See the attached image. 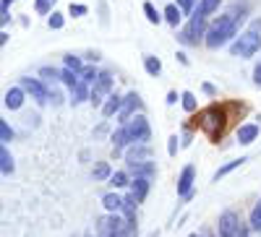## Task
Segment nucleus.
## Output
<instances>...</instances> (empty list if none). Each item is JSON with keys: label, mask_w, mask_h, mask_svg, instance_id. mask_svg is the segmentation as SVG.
<instances>
[{"label": "nucleus", "mask_w": 261, "mask_h": 237, "mask_svg": "<svg viewBox=\"0 0 261 237\" xmlns=\"http://www.w3.org/2000/svg\"><path fill=\"white\" fill-rule=\"evenodd\" d=\"M149 157H151V149H149V143H134L125 152V162L128 164H141V162H149Z\"/></svg>", "instance_id": "nucleus-9"}, {"label": "nucleus", "mask_w": 261, "mask_h": 237, "mask_svg": "<svg viewBox=\"0 0 261 237\" xmlns=\"http://www.w3.org/2000/svg\"><path fill=\"white\" fill-rule=\"evenodd\" d=\"M165 18H167L170 26H178L180 24V8L178 6H167L165 8Z\"/></svg>", "instance_id": "nucleus-24"}, {"label": "nucleus", "mask_w": 261, "mask_h": 237, "mask_svg": "<svg viewBox=\"0 0 261 237\" xmlns=\"http://www.w3.org/2000/svg\"><path fill=\"white\" fill-rule=\"evenodd\" d=\"M50 29H63V13H53L50 16Z\"/></svg>", "instance_id": "nucleus-37"}, {"label": "nucleus", "mask_w": 261, "mask_h": 237, "mask_svg": "<svg viewBox=\"0 0 261 237\" xmlns=\"http://www.w3.org/2000/svg\"><path fill=\"white\" fill-rule=\"evenodd\" d=\"M251 229L253 232H261V201L253 206V211H251Z\"/></svg>", "instance_id": "nucleus-28"}, {"label": "nucleus", "mask_w": 261, "mask_h": 237, "mask_svg": "<svg viewBox=\"0 0 261 237\" xmlns=\"http://www.w3.org/2000/svg\"><path fill=\"white\" fill-rule=\"evenodd\" d=\"M113 89V76L110 73H99L94 89H92V104H102V97Z\"/></svg>", "instance_id": "nucleus-10"}, {"label": "nucleus", "mask_w": 261, "mask_h": 237, "mask_svg": "<svg viewBox=\"0 0 261 237\" xmlns=\"http://www.w3.org/2000/svg\"><path fill=\"white\" fill-rule=\"evenodd\" d=\"M188 237H201V234H188Z\"/></svg>", "instance_id": "nucleus-46"}, {"label": "nucleus", "mask_w": 261, "mask_h": 237, "mask_svg": "<svg viewBox=\"0 0 261 237\" xmlns=\"http://www.w3.org/2000/svg\"><path fill=\"white\" fill-rule=\"evenodd\" d=\"M65 68H71V71H76V73H81V71H84V68H81V60H79V57H73V55L65 57Z\"/></svg>", "instance_id": "nucleus-34"}, {"label": "nucleus", "mask_w": 261, "mask_h": 237, "mask_svg": "<svg viewBox=\"0 0 261 237\" xmlns=\"http://www.w3.org/2000/svg\"><path fill=\"white\" fill-rule=\"evenodd\" d=\"M134 107H139V94L136 92H130L125 99H123V107H120V123H128L130 120V112H134Z\"/></svg>", "instance_id": "nucleus-12"}, {"label": "nucleus", "mask_w": 261, "mask_h": 237, "mask_svg": "<svg viewBox=\"0 0 261 237\" xmlns=\"http://www.w3.org/2000/svg\"><path fill=\"white\" fill-rule=\"evenodd\" d=\"M24 104V89H8L6 92V107L8 110H18Z\"/></svg>", "instance_id": "nucleus-16"}, {"label": "nucleus", "mask_w": 261, "mask_h": 237, "mask_svg": "<svg viewBox=\"0 0 261 237\" xmlns=\"http://www.w3.org/2000/svg\"><path fill=\"white\" fill-rule=\"evenodd\" d=\"M53 3H55V0H37V11L39 13H50Z\"/></svg>", "instance_id": "nucleus-36"}, {"label": "nucleus", "mask_w": 261, "mask_h": 237, "mask_svg": "<svg viewBox=\"0 0 261 237\" xmlns=\"http://www.w3.org/2000/svg\"><path fill=\"white\" fill-rule=\"evenodd\" d=\"M128 229V222L118 214H110V217L99 219V237H123Z\"/></svg>", "instance_id": "nucleus-6"}, {"label": "nucleus", "mask_w": 261, "mask_h": 237, "mask_svg": "<svg viewBox=\"0 0 261 237\" xmlns=\"http://www.w3.org/2000/svg\"><path fill=\"white\" fill-rule=\"evenodd\" d=\"M102 206L110 211V214H118L120 209H123V198L120 196H115V193H107V196L102 198Z\"/></svg>", "instance_id": "nucleus-18"}, {"label": "nucleus", "mask_w": 261, "mask_h": 237, "mask_svg": "<svg viewBox=\"0 0 261 237\" xmlns=\"http://www.w3.org/2000/svg\"><path fill=\"white\" fill-rule=\"evenodd\" d=\"M120 107H123V99L118 94H110V97H107V102L102 104V115L105 117H113L115 112H120Z\"/></svg>", "instance_id": "nucleus-15"}, {"label": "nucleus", "mask_w": 261, "mask_h": 237, "mask_svg": "<svg viewBox=\"0 0 261 237\" xmlns=\"http://www.w3.org/2000/svg\"><path fill=\"white\" fill-rule=\"evenodd\" d=\"M253 81H256V86H261V63L253 68Z\"/></svg>", "instance_id": "nucleus-41"}, {"label": "nucleus", "mask_w": 261, "mask_h": 237, "mask_svg": "<svg viewBox=\"0 0 261 237\" xmlns=\"http://www.w3.org/2000/svg\"><path fill=\"white\" fill-rule=\"evenodd\" d=\"M86 13V6L81 3H71V16H84Z\"/></svg>", "instance_id": "nucleus-38"}, {"label": "nucleus", "mask_w": 261, "mask_h": 237, "mask_svg": "<svg viewBox=\"0 0 261 237\" xmlns=\"http://www.w3.org/2000/svg\"><path fill=\"white\" fill-rule=\"evenodd\" d=\"M110 185L113 188H125L128 185V172H113V175H110Z\"/></svg>", "instance_id": "nucleus-29"}, {"label": "nucleus", "mask_w": 261, "mask_h": 237, "mask_svg": "<svg viewBox=\"0 0 261 237\" xmlns=\"http://www.w3.org/2000/svg\"><path fill=\"white\" fill-rule=\"evenodd\" d=\"M217 229H220V237H238V232H241L238 214H235V211H225L222 217H220V224H217Z\"/></svg>", "instance_id": "nucleus-7"}, {"label": "nucleus", "mask_w": 261, "mask_h": 237, "mask_svg": "<svg viewBox=\"0 0 261 237\" xmlns=\"http://www.w3.org/2000/svg\"><path fill=\"white\" fill-rule=\"evenodd\" d=\"M39 76L45 78L47 83H55V81L60 78V71H55V68H42V71H39Z\"/></svg>", "instance_id": "nucleus-33"}, {"label": "nucleus", "mask_w": 261, "mask_h": 237, "mask_svg": "<svg viewBox=\"0 0 261 237\" xmlns=\"http://www.w3.org/2000/svg\"><path fill=\"white\" fill-rule=\"evenodd\" d=\"M92 175H94V180H110V175H113V172H110V164H107V162H99V164L94 167Z\"/></svg>", "instance_id": "nucleus-25"}, {"label": "nucleus", "mask_w": 261, "mask_h": 237, "mask_svg": "<svg viewBox=\"0 0 261 237\" xmlns=\"http://www.w3.org/2000/svg\"><path fill=\"white\" fill-rule=\"evenodd\" d=\"M21 89L24 92H29L34 99H37V104H45L47 102V97H50V92L42 86L37 78H21Z\"/></svg>", "instance_id": "nucleus-8"}, {"label": "nucleus", "mask_w": 261, "mask_h": 237, "mask_svg": "<svg viewBox=\"0 0 261 237\" xmlns=\"http://www.w3.org/2000/svg\"><path fill=\"white\" fill-rule=\"evenodd\" d=\"M225 123H227V115H225L217 104L206 107V110L199 115V128L209 136V141H214V143L222 138V133H225Z\"/></svg>", "instance_id": "nucleus-2"}, {"label": "nucleus", "mask_w": 261, "mask_h": 237, "mask_svg": "<svg viewBox=\"0 0 261 237\" xmlns=\"http://www.w3.org/2000/svg\"><path fill=\"white\" fill-rule=\"evenodd\" d=\"M238 34V24H235V16H220L214 21V26L206 32V45L209 47H222Z\"/></svg>", "instance_id": "nucleus-3"}, {"label": "nucleus", "mask_w": 261, "mask_h": 237, "mask_svg": "<svg viewBox=\"0 0 261 237\" xmlns=\"http://www.w3.org/2000/svg\"><path fill=\"white\" fill-rule=\"evenodd\" d=\"M261 50V18L251 21V26L246 34H241L232 45H230V52L235 57H251Z\"/></svg>", "instance_id": "nucleus-1"}, {"label": "nucleus", "mask_w": 261, "mask_h": 237, "mask_svg": "<svg viewBox=\"0 0 261 237\" xmlns=\"http://www.w3.org/2000/svg\"><path fill=\"white\" fill-rule=\"evenodd\" d=\"M0 169H3V175H6V177L13 172V159H11V152H8V146H6V143H3V149H0Z\"/></svg>", "instance_id": "nucleus-20"}, {"label": "nucleus", "mask_w": 261, "mask_h": 237, "mask_svg": "<svg viewBox=\"0 0 261 237\" xmlns=\"http://www.w3.org/2000/svg\"><path fill=\"white\" fill-rule=\"evenodd\" d=\"M144 68H146V73H149V76H160V71H162V63H160L157 57L146 55V57H144Z\"/></svg>", "instance_id": "nucleus-22"}, {"label": "nucleus", "mask_w": 261, "mask_h": 237, "mask_svg": "<svg viewBox=\"0 0 261 237\" xmlns=\"http://www.w3.org/2000/svg\"><path fill=\"white\" fill-rule=\"evenodd\" d=\"M238 237H248V229H246L243 224H241V232H238Z\"/></svg>", "instance_id": "nucleus-44"}, {"label": "nucleus", "mask_w": 261, "mask_h": 237, "mask_svg": "<svg viewBox=\"0 0 261 237\" xmlns=\"http://www.w3.org/2000/svg\"><path fill=\"white\" fill-rule=\"evenodd\" d=\"M73 92V104H79V102H84V99H92V94H89V86H86L84 81L76 86V89H71Z\"/></svg>", "instance_id": "nucleus-23"}, {"label": "nucleus", "mask_w": 261, "mask_h": 237, "mask_svg": "<svg viewBox=\"0 0 261 237\" xmlns=\"http://www.w3.org/2000/svg\"><path fill=\"white\" fill-rule=\"evenodd\" d=\"M144 13H146V18H149V24H160V13H157V8L151 6V3H144Z\"/></svg>", "instance_id": "nucleus-32"}, {"label": "nucleus", "mask_w": 261, "mask_h": 237, "mask_svg": "<svg viewBox=\"0 0 261 237\" xmlns=\"http://www.w3.org/2000/svg\"><path fill=\"white\" fill-rule=\"evenodd\" d=\"M130 193H134L136 201L141 203V201L146 198V193H149V180H146V177H136L134 183H130Z\"/></svg>", "instance_id": "nucleus-17"}, {"label": "nucleus", "mask_w": 261, "mask_h": 237, "mask_svg": "<svg viewBox=\"0 0 261 237\" xmlns=\"http://www.w3.org/2000/svg\"><path fill=\"white\" fill-rule=\"evenodd\" d=\"M175 102H178V94L170 92V94H167V104H175Z\"/></svg>", "instance_id": "nucleus-42"}, {"label": "nucleus", "mask_w": 261, "mask_h": 237, "mask_svg": "<svg viewBox=\"0 0 261 237\" xmlns=\"http://www.w3.org/2000/svg\"><path fill=\"white\" fill-rule=\"evenodd\" d=\"M130 167V172H134L136 177H146V180H151L157 175V167L151 164V162H141V164H128Z\"/></svg>", "instance_id": "nucleus-14"}, {"label": "nucleus", "mask_w": 261, "mask_h": 237, "mask_svg": "<svg viewBox=\"0 0 261 237\" xmlns=\"http://www.w3.org/2000/svg\"><path fill=\"white\" fill-rule=\"evenodd\" d=\"M0 138H3V143H8L11 138H13V131H11V125L3 120V123H0Z\"/></svg>", "instance_id": "nucleus-35"}, {"label": "nucleus", "mask_w": 261, "mask_h": 237, "mask_svg": "<svg viewBox=\"0 0 261 237\" xmlns=\"http://www.w3.org/2000/svg\"><path fill=\"white\" fill-rule=\"evenodd\" d=\"M193 175H196V169L188 164L183 172H180V177H178V193L183 198H188L191 196V185H193Z\"/></svg>", "instance_id": "nucleus-11"}, {"label": "nucleus", "mask_w": 261, "mask_h": 237, "mask_svg": "<svg viewBox=\"0 0 261 237\" xmlns=\"http://www.w3.org/2000/svg\"><path fill=\"white\" fill-rule=\"evenodd\" d=\"M125 131H128L130 143H149V138H151V128H149V123H146L144 115L130 117V120L125 123Z\"/></svg>", "instance_id": "nucleus-5"}, {"label": "nucleus", "mask_w": 261, "mask_h": 237, "mask_svg": "<svg viewBox=\"0 0 261 237\" xmlns=\"http://www.w3.org/2000/svg\"><path fill=\"white\" fill-rule=\"evenodd\" d=\"M217 6H220V0H201V3H199V13L209 16V13L217 11Z\"/></svg>", "instance_id": "nucleus-31"}, {"label": "nucleus", "mask_w": 261, "mask_h": 237, "mask_svg": "<svg viewBox=\"0 0 261 237\" xmlns=\"http://www.w3.org/2000/svg\"><path fill=\"white\" fill-rule=\"evenodd\" d=\"M206 16L196 11L193 18H191V24L180 32V42H186V45H199V37H206Z\"/></svg>", "instance_id": "nucleus-4"}, {"label": "nucleus", "mask_w": 261, "mask_h": 237, "mask_svg": "<svg viewBox=\"0 0 261 237\" xmlns=\"http://www.w3.org/2000/svg\"><path fill=\"white\" fill-rule=\"evenodd\" d=\"M178 6H180V11H186V13H188V11L193 8V0H178Z\"/></svg>", "instance_id": "nucleus-40"}, {"label": "nucleus", "mask_w": 261, "mask_h": 237, "mask_svg": "<svg viewBox=\"0 0 261 237\" xmlns=\"http://www.w3.org/2000/svg\"><path fill=\"white\" fill-rule=\"evenodd\" d=\"M79 76H81V81H84L86 86H94V83H97V78H99V73H97L92 66H89V68H84Z\"/></svg>", "instance_id": "nucleus-27"}, {"label": "nucleus", "mask_w": 261, "mask_h": 237, "mask_svg": "<svg viewBox=\"0 0 261 237\" xmlns=\"http://www.w3.org/2000/svg\"><path fill=\"white\" fill-rule=\"evenodd\" d=\"M180 99H183V110H186V112H196V97H193L191 92H183Z\"/></svg>", "instance_id": "nucleus-30"}, {"label": "nucleus", "mask_w": 261, "mask_h": 237, "mask_svg": "<svg viewBox=\"0 0 261 237\" xmlns=\"http://www.w3.org/2000/svg\"><path fill=\"white\" fill-rule=\"evenodd\" d=\"M110 141H113V146H115V154L120 152L123 146H128V143H130V138H128V131H125V125H123V128H118V131L113 133V138H110Z\"/></svg>", "instance_id": "nucleus-19"}, {"label": "nucleus", "mask_w": 261, "mask_h": 237, "mask_svg": "<svg viewBox=\"0 0 261 237\" xmlns=\"http://www.w3.org/2000/svg\"><path fill=\"white\" fill-rule=\"evenodd\" d=\"M11 3H13V0H3V3H0V11H8Z\"/></svg>", "instance_id": "nucleus-43"}, {"label": "nucleus", "mask_w": 261, "mask_h": 237, "mask_svg": "<svg viewBox=\"0 0 261 237\" xmlns=\"http://www.w3.org/2000/svg\"><path fill=\"white\" fill-rule=\"evenodd\" d=\"M243 162H246V159H235V162H227L225 167H220V169H217V172H214V180H220V177H225V175H227V172H232L235 167H241Z\"/></svg>", "instance_id": "nucleus-26"}, {"label": "nucleus", "mask_w": 261, "mask_h": 237, "mask_svg": "<svg viewBox=\"0 0 261 237\" xmlns=\"http://www.w3.org/2000/svg\"><path fill=\"white\" fill-rule=\"evenodd\" d=\"M149 237H157V232H151V234H149Z\"/></svg>", "instance_id": "nucleus-45"}, {"label": "nucleus", "mask_w": 261, "mask_h": 237, "mask_svg": "<svg viewBox=\"0 0 261 237\" xmlns=\"http://www.w3.org/2000/svg\"><path fill=\"white\" fill-rule=\"evenodd\" d=\"M167 152H170V157H175V152H178V136H170V146H167Z\"/></svg>", "instance_id": "nucleus-39"}, {"label": "nucleus", "mask_w": 261, "mask_h": 237, "mask_svg": "<svg viewBox=\"0 0 261 237\" xmlns=\"http://www.w3.org/2000/svg\"><path fill=\"white\" fill-rule=\"evenodd\" d=\"M60 81L68 86V89H76V86L81 83V76L76 71H71V68H65V71H60Z\"/></svg>", "instance_id": "nucleus-21"}, {"label": "nucleus", "mask_w": 261, "mask_h": 237, "mask_svg": "<svg viewBox=\"0 0 261 237\" xmlns=\"http://www.w3.org/2000/svg\"><path fill=\"white\" fill-rule=\"evenodd\" d=\"M256 138H258V125L248 123V125H241V128H238V141H241L243 146L253 143Z\"/></svg>", "instance_id": "nucleus-13"}]
</instances>
